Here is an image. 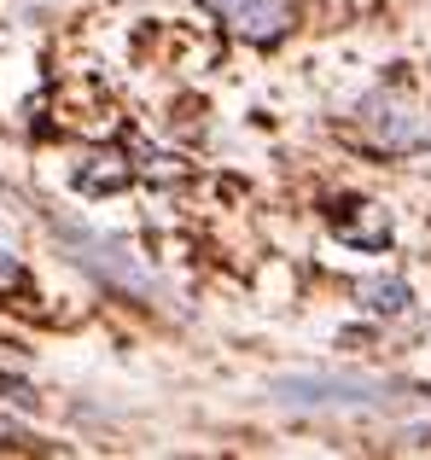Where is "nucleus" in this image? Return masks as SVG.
Masks as SVG:
<instances>
[{
  "label": "nucleus",
  "instance_id": "423d86ee",
  "mask_svg": "<svg viewBox=\"0 0 431 460\" xmlns=\"http://www.w3.org/2000/svg\"><path fill=\"white\" fill-rule=\"evenodd\" d=\"M76 181H82L88 192H111V187H123V181H128V164H123L117 152H93L88 169H76Z\"/></svg>",
  "mask_w": 431,
  "mask_h": 460
},
{
  "label": "nucleus",
  "instance_id": "6e6552de",
  "mask_svg": "<svg viewBox=\"0 0 431 460\" xmlns=\"http://www.w3.org/2000/svg\"><path fill=\"white\" fill-rule=\"evenodd\" d=\"M0 292H23V269L0 251Z\"/></svg>",
  "mask_w": 431,
  "mask_h": 460
},
{
  "label": "nucleus",
  "instance_id": "20e7f679",
  "mask_svg": "<svg viewBox=\"0 0 431 460\" xmlns=\"http://www.w3.org/2000/svg\"><path fill=\"white\" fill-rule=\"evenodd\" d=\"M205 6L233 35H245V41H257V47L280 41V35L292 30V0H205Z\"/></svg>",
  "mask_w": 431,
  "mask_h": 460
},
{
  "label": "nucleus",
  "instance_id": "f03ea898",
  "mask_svg": "<svg viewBox=\"0 0 431 460\" xmlns=\"http://www.w3.org/2000/svg\"><path fill=\"white\" fill-rule=\"evenodd\" d=\"M65 239H70V251H76V262L93 269L100 280L123 286V292H135V297H158V280H152L123 245H111V239H100V234H76V227H65Z\"/></svg>",
  "mask_w": 431,
  "mask_h": 460
},
{
  "label": "nucleus",
  "instance_id": "0eeeda50",
  "mask_svg": "<svg viewBox=\"0 0 431 460\" xmlns=\"http://www.w3.org/2000/svg\"><path fill=\"white\" fill-rule=\"evenodd\" d=\"M362 304L374 314H402V309H409V286H402V280H367Z\"/></svg>",
  "mask_w": 431,
  "mask_h": 460
},
{
  "label": "nucleus",
  "instance_id": "f257e3e1",
  "mask_svg": "<svg viewBox=\"0 0 431 460\" xmlns=\"http://www.w3.org/2000/svg\"><path fill=\"white\" fill-rule=\"evenodd\" d=\"M274 396L303 414H402L414 408V391L367 373H286L274 379Z\"/></svg>",
  "mask_w": 431,
  "mask_h": 460
},
{
  "label": "nucleus",
  "instance_id": "7ed1b4c3",
  "mask_svg": "<svg viewBox=\"0 0 431 460\" xmlns=\"http://www.w3.org/2000/svg\"><path fill=\"white\" fill-rule=\"evenodd\" d=\"M362 128L379 140V146H391V152L431 146V117L414 111V105H402L397 93H374V100H362Z\"/></svg>",
  "mask_w": 431,
  "mask_h": 460
},
{
  "label": "nucleus",
  "instance_id": "39448f33",
  "mask_svg": "<svg viewBox=\"0 0 431 460\" xmlns=\"http://www.w3.org/2000/svg\"><path fill=\"white\" fill-rule=\"evenodd\" d=\"M332 227H339L350 245H385L391 239V216L379 210V204H344V210H332Z\"/></svg>",
  "mask_w": 431,
  "mask_h": 460
}]
</instances>
